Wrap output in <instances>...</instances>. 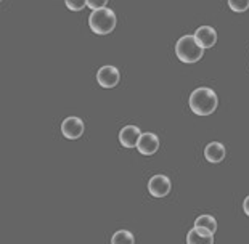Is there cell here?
Here are the masks:
<instances>
[{
	"instance_id": "6da1fadb",
	"label": "cell",
	"mask_w": 249,
	"mask_h": 244,
	"mask_svg": "<svg viewBox=\"0 0 249 244\" xmlns=\"http://www.w3.org/2000/svg\"><path fill=\"white\" fill-rule=\"evenodd\" d=\"M219 100L214 90L208 87H199L193 90V93L190 95V108L195 114L198 116H209L217 109Z\"/></svg>"
},
{
	"instance_id": "7a4b0ae2",
	"label": "cell",
	"mask_w": 249,
	"mask_h": 244,
	"mask_svg": "<svg viewBox=\"0 0 249 244\" xmlns=\"http://www.w3.org/2000/svg\"><path fill=\"white\" fill-rule=\"evenodd\" d=\"M176 55L180 61L192 65V63H198L203 58L204 49L199 45L195 35H183L176 44Z\"/></svg>"
},
{
	"instance_id": "3957f363",
	"label": "cell",
	"mask_w": 249,
	"mask_h": 244,
	"mask_svg": "<svg viewBox=\"0 0 249 244\" xmlns=\"http://www.w3.org/2000/svg\"><path fill=\"white\" fill-rule=\"evenodd\" d=\"M89 24L90 29L93 31L95 34L98 35H107L111 34L118 24V19H116V13L111 8H102L97 10V12H92L89 18Z\"/></svg>"
},
{
	"instance_id": "277c9868",
	"label": "cell",
	"mask_w": 249,
	"mask_h": 244,
	"mask_svg": "<svg viewBox=\"0 0 249 244\" xmlns=\"http://www.w3.org/2000/svg\"><path fill=\"white\" fill-rule=\"evenodd\" d=\"M172 183L166 175H155V177L150 178L148 182V192L151 193V196L155 198H164L171 193Z\"/></svg>"
},
{
	"instance_id": "5b68a950",
	"label": "cell",
	"mask_w": 249,
	"mask_h": 244,
	"mask_svg": "<svg viewBox=\"0 0 249 244\" xmlns=\"http://www.w3.org/2000/svg\"><path fill=\"white\" fill-rule=\"evenodd\" d=\"M97 81L103 88H113L121 81V72L114 66H103L97 72Z\"/></svg>"
},
{
	"instance_id": "8992f818",
	"label": "cell",
	"mask_w": 249,
	"mask_h": 244,
	"mask_svg": "<svg viewBox=\"0 0 249 244\" xmlns=\"http://www.w3.org/2000/svg\"><path fill=\"white\" fill-rule=\"evenodd\" d=\"M84 129H86V125H84L82 119L74 118V116L72 118H66L61 124V134L70 140H76L79 137H82Z\"/></svg>"
},
{
	"instance_id": "52a82bcc",
	"label": "cell",
	"mask_w": 249,
	"mask_h": 244,
	"mask_svg": "<svg viewBox=\"0 0 249 244\" xmlns=\"http://www.w3.org/2000/svg\"><path fill=\"white\" fill-rule=\"evenodd\" d=\"M158 148H160V139H158L156 134H153V132L142 134L139 145H137V150H139L142 155L151 156L158 151Z\"/></svg>"
},
{
	"instance_id": "ba28073f",
	"label": "cell",
	"mask_w": 249,
	"mask_h": 244,
	"mask_svg": "<svg viewBox=\"0 0 249 244\" xmlns=\"http://www.w3.org/2000/svg\"><path fill=\"white\" fill-rule=\"evenodd\" d=\"M142 132L137 125H125L119 132V141L124 148H137Z\"/></svg>"
},
{
	"instance_id": "9c48e42d",
	"label": "cell",
	"mask_w": 249,
	"mask_h": 244,
	"mask_svg": "<svg viewBox=\"0 0 249 244\" xmlns=\"http://www.w3.org/2000/svg\"><path fill=\"white\" fill-rule=\"evenodd\" d=\"M193 35L196 37V40L199 42V45L203 49H213L217 42V33L211 26H201V28L196 29V33Z\"/></svg>"
},
{
	"instance_id": "30bf717a",
	"label": "cell",
	"mask_w": 249,
	"mask_h": 244,
	"mask_svg": "<svg viewBox=\"0 0 249 244\" xmlns=\"http://www.w3.org/2000/svg\"><path fill=\"white\" fill-rule=\"evenodd\" d=\"M204 157H206V161H209V162H213V164H217V162L224 161V157H225V146L222 145V143H219V141L209 143V145L204 148Z\"/></svg>"
},
{
	"instance_id": "8fae6325",
	"label": "cell",
	"mask_w": 249,
	"mask_h": 244,
	"mask_svg": "<svg viewBox=\"0 0 249 244\" xmlns=\"http://www.w3.org/2000/svg\"><path fill=\"white\" fill-rule=\"evenodd\" d=\"M187 243L188 244H213L214 236H204V235H201L196 228H192L187 235Z\"/></svg>"
},
{
	"instance_id": "7c38bea8",
	"label": "cell",
	"mask_w": 249,
	"mask_h": 244,
	"mask_svg": "<svg viewBox=\"0 0 249 244\" xmlns=\"http://www.w3.org/2000/svg\"><path fill=\"white\" fill-rule=\"evenodd\" d=\"M111 243H113V244H134L135 238H134V235H132L130 231L119 230V231L114 233L113 238H111Z\"/></svg>"
},
{
	"instance_id": "4fadbf2b",
	"label": "cell",
	"mask_w": 249,
	"mask_h": 244,
	"mask_svg": "<svg viewBox=\"0 0 249 244\" xmlns=\"http://www.w3.org/2000/svg\"><path fill=\"white\" fill-rule=\"evenodd\" d=\"M195 227H206L208 230L215 233L217 230V222L213 215H199L198 219L195 220Z\"/></svg>"
},
{
	"instance_id": "5bb4252c",
	"label": "cell",
	"mask_w": 249,
	"mask_h": 244,
	"mask_svg": "<svg viewBox=\"0 0 249 244\" xmlns=\"http://www.w3.org/2000/svg\"><path fill=\"white\" fill-rule=\"evenodd\" d=\"M229 7L233 10V12L243 13L249 8V0H243V2H240V0H229Z\"/></svg>"
},
{
	"instance_id": "9a60e30c",
	"label": "cell",
	"mask_w": 249,
	"mask_h": 244,
	"mask_svg": "<svg viewBox=\"0 0 249 244\" xmlns=\"http://www.w3.org/2000/svg\"><path fill=\"white\" fill-rule=\"evenodd\" d=\"M66 7L72 10V12H81L87 7V0H81V2H71V0H66Z\"/></svg>"
},
{
	"instance_id": "2e32d148",
	"label": "cell",
	"mask_w": 249,
	"mask_h": 244,
	"mask_svg": "<svg viewBox=\"0 0 249 244\" xmlns=\"http://www.w3.org/2000/svg\"><path fill=\"white\" fill-rule=\"evenodd\" d=\"M108 5V0H102V2H93V0H87V7L92 8L93 12H97V10H102V8H107Z\"/></svg>"
},
{
	"instance_id": "e0dca14e",
	"label": "cell",
	"mask_w": 249,
	"mask_h": 244,
	"mask_svg": "<svg viewBox=\"0 0 249 244\" xmlns=\"http://www.w3.org/2000/svg\"><path fill=\"white\" fill-rule=\"evenodd\" d=\"M243 209H245V214L249 215V196L245 199V203H243Z\"/></svg>"
}]
</instances>
